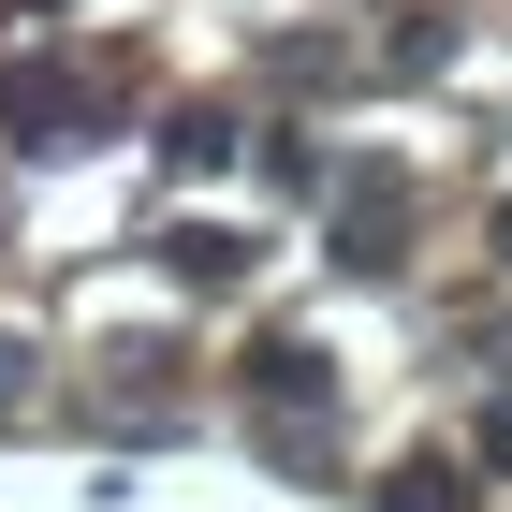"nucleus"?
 Segmentation results:
<instances>
[{
    "label": "nucleus",
    "mask_w": 512,
    "mask_h": 512,
    "mask_svg": "<svg viewBox=\"0 0 512 512\" xmlns=\"http://www.w3.org/2000/svg\"><path fill=\"white\" fill-rule=\"evenodd\" d=\"M395 220H410V191H395V176L337 191V264H366V278H381V264H395Z\"/></svg>",
    "instance_id": "2"
},
{
    "label": "nucleus",
    "mask_w": 512,
    "mask_h": 512,
    "mask_svg": "<svg viewBox=\"0 0 512 512\" xmlns=\"http://www.w3.org/2000/svg\"><path fill=\"white\" fill-rule=\"evenodd\" d=\"M469 454H483V469H512V395H498V410L469 425Z\"/></svg>",
    "instance_id": "7"
},
{
    "label": "nucleus",
    "mask_w": 512,
    "mask_h": 512,
    "mask_svg": "<svg viewBox=\"0 0 512 512\" xmlns=\"http://www.w3.org/2000/svg\"><path fill=\"white\" fill-rule=\"evenodd\" d=\"M161 147H176V161H191V176H220V161H235V103H191V118H176V132H161Z\"/></svg>",
    "instance_id": "5"
},
{
    "label": "nucleus",
    "mask_w": 512,
    "mask_h": 512,
    "mask_svg": "<svg viewBox=\"0 0 512 512\" xmlns=\"http://www.w3.org/2000/svg\"><path fill=\"white\" fill-rule=\"evenodd\" d=\"M15 410H30V352L0 337V425H15Z\"/></svg>",
    "instance_id": "8"
},
{
    "label": "nucleus",
    "mask_w": 512,
    "mask_h": 512,
    "mask_svg": "<svg viewBox=\"0 0 512 512\" xmlns=\"http://www.w3.org/2000/svg\"><path fill=\"white\" fill-rule=\"evenodd\" d=\"M0 118H15V147H88V132H103V88H88L74 59H15V74H0Z\"/></svg>",
    "instance_id": "1"
},
{
    "label": "nucleus",
    "mask_w": 512,
    "mask_h": 512,
    "mask_svg": "<svg viewBox=\"0 0 512 512\" xmlns=\"http://www.w3.org/2000/svg\"><path fill=\"white\" fill-rule=\"evenodd\" d=\"M381 512H469V483L439 469V454H410V469H395V483H381Z\"/></svg>",
    "instance_id": "6"
},
{
    "label": "nucleus",
    "mask_w": 512,
    "mask_h": 512,
    "mask_svg": "<svg viewBox=\"0 0 512 512\" xmlns=\"http://www.w3.org/2000/svg\"><path fill=\"white\" fill-rule=\"evenodd\" d=\"M498 249H512V205H498Z\"/></svg>",
    "instance_id": "9"
},
{
    "label": "nucleus",
    "mask_w": 512,
    "mask_h": 512,
    "mask_svg": "<svg viewBox=\"0 0 512 512\" xmlns=\"http://www.w3.org/2000/svg\"><path fill=\"white\" fill-rule=\"evenodd\" d=\"M161 264L191 278V293H235V278H249V235H220V220H176V235H161Z\"/></svg>",
    "instance_id": "4"
},
{
    "label": "nucleus",
    "mask_w": 512,
    "mask_h": 512,
    "mask_svg": "<svg viewBox=\"0 0 512 512\" xmlns=\"http://www.w3.org/2000/svg\"><path fill=\"white\" fill-rule=\"evenodd\" d=\"M249 395H264L278 425H308V410H322V352H308V337H264V352H249Z\"/></svg>",
    "instance_id": "3"
}]
</instances>
